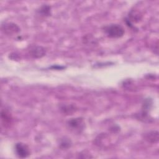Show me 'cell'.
<instances>
[{
  "instance_id": "6da1fadb",
  "label": "cell",
  "mask_w": 159,
  "mask_h": 159,
  "mask_svg": "<svg viewBox=\"0 0 159 159\" xmlns=\"http://www.w3.org/2000/svg\"><path fill=\"white\" fill-rule=\"evenodd\" d=\"M104 31L108 37L113 39L120 38L125 33L124 27L117 24H111L106 25L104 27Z\"/></svg>"
},
{
  "instance_id": "7a4b0ae2",
  "label": "cell",
  "mask_w": 159,
  "mask_h": 159,
  "mask_svg": "<svg viewBox=\"0 0 159 159\" xmlns=\"http://www.w3.org/2000/svg\"><path fill=\"white\" fill-rule=\"evenodd\" d=\"M15 152L17 156L19 158H27L30 154L29 147L25 143L18 142L15 145Z\"/></svg>"
},
{
  "instance_id": "3957f363",
  "label": "cell",
  "mask_w": 159,
  "mask_h": 159,
  "mask_svg": "<svg viewBox=\"0 0 159 159\" xmlns=\"http://www.w3.org/2000/svg\"><path fill=\"white\" fill-rule=\"evenodd\" d=\"M2 31L7 35H13L17 34L20 32V29L19 27L12 22L5 23L1 25Z\"/></svg>"
},
{
  "instance_id": "277c9868",
  "label": "cell",
  "mask_w": 159,
  "mask_h": 159,
  "mask_svg": "<svg viewBox=\"0 0 159 159\" xmlns=\"http://www.w3.org/2000/svg\"><path fill=\"white\" fill-rule=\"evenodd\" d=\"M67 124L70 128L79 132L83 130L84 127V122L82 117L71 119L68 121Z\"/></svg>"
},
{
  "instance_id": "5b68a950",
  "label": "cell",
  "mask_w": 159,
  "mask_h": 159,
  "mask_svg": "<svg viewBox=\"0 0 159 159\" xmlns=\"http://www.w3.org/2000/svg\"><path fill=\"white\" fill-rule=\"evenodd\" d=\"M30 55L34 58H40L46 54V50L42 46H34L29 50Z\"/></svg>"
},
{
  "instance_id": "8992f818",
  "label": "cell",
  "mask_w": 159,
  "mask_h": 159,
  "mask_svg": "<svg viewBox=\"0 0 159 159\" xmlns=\"http://www.w3.org/2000/svg\"><path fill=\"white\" fill-rule=\"evenodd\" d=\"M144 139L147 142L155 143L158 141V132L157 130H152L145 133Z\"/></svg>"
},
{
  "instance_id": "52a82bcc",
  "label": "cell",
  "mask_w": 159,
  "mask_h": 159,
  "mask_svg": "<svg viewBox=\"0 0 159 159\" xmlns=\"http://www.w3.org/2000/svg\"><path fill=\"white\" fill-rule=\"evenodd\" d=\"M50 9H51L50 6L47 4H45L40 8L39 13H40L42 16H48L50 15Z\"/></svg>"
},
{
  "instance_id": "ba28073f",
  "label": "cell",
  "mask_w": 159,
  "mask_h": 159,
  "mask_svg": "<svg viewBox=\"0 0 159 159\" xmlns=\"http://www.w3.org/2000/svg\"><path fill=\"white\" fill-rule=\"evenodd\" d=\"M1 119H2V120L4 121V124H9L11 120V117L10 114L6 111H2Z\"/></svg>"
},
{
  "instance_id": "9c48e42d",
  "label": "cell",
  "mask_w": 159,
  "mask_h": 159,
  "mask_svg": "<svg viewBox=\"0 0 159 159\" xmlns=\"http://www.w3.org/2000/svg\"><path fill=\"white\" fill-rule=\"evenodd\" d=\"M60 145L62 148H67L71 146V142L68 139H64L61 140Z\"/></svg>"
}]
</instances>
